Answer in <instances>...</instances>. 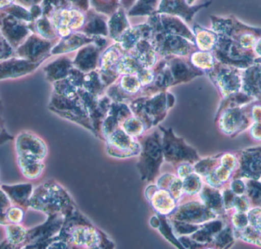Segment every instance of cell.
<instances>
[{
	"instance_id": "12",
	"label": "cell",
	"mask_w": 261,
	"mask_h": 249,
	"mask_svg": "<svg viewBox=\"0 0 261 249\" xmlns=\"http://www.w3.org/2000/svg\"><path fill=\"white\" fill-rule=\"evenodd\" d=\"M1 184H2L1 183H0V186H1Z\"/></svg>"
},
{
	"instance_id": "7",
	"label": "cell",
	"mask_w": 261,
	"mask_h": 249,
	"mask_svg": "<svg viewBox=\"0 0 261 249\" xmlns=\"http://www.w3.org/2000/svg\"><path fill=\"white\" fill-rule=\"evenodd\" d=\"M12 204V201H10L9 196L0 187V209L5 212Z\"/></svg>"
},
{
	"instance_id": "3",
	"label": "cell",
	"mask_w": 261,
	"mask_h": 249,
	"mask_svg": "<svg viewBox=\"0 0 261 249\" xmlns=\"http://www.w3.org/2000/svg\"><path fill=\"white\" fill-rule=\"evenodd\" d=\"M0 187L9 196L12 204L22 207L25 210L29 209V201L34 191L33 184L30 183L1 184Z\"/></svg>"
},
{
	"instance_id": "11",
	"label": "cell",
	"mask_w": 261,
	"mask_h": 249,
	"mask_svg": "<svg viewBox=\"0 0 261 249\" xmlns=\"http://www.w3.org/2000/svg\"><path fill=\"white\" fill-rule=\"evenodd\" d=\"M1 212H4V211H3V210H2L1 209H0V213H1Z\"/></svg>"
},
{
	"instance_id": "2",
	"label": "cell",
	"mask_w": 261,
	"mask_h": 249,
	"mask_svg": "<svg viewBox=\"0 0 261 249\" xmlns=\"http://www.w3.org/2000/svg\"><path fill=\"white\" fill-rule=\"evenodd\" d=\"M16 155L29 157L44 161L47 156L45 143L37 135L29 132H23L17 136L15 141Z\"/></svg>"
},
{
	"instance_id": "5",
	"label": "cell",
	"mask_w": 261,
	"mask_h": 249,
	"mask_svg": "<svg viewBox=\"0 0 261 249\" xmlns=\"http://www.w3.org/2000/svg\"><path fill=\"white\" fill-rule=\"evenodd\" d=\"M6 239L12 248H21L27 238L28 230L21 224L9 223L4 226Z\"/></svg>"
},
{
	"instance_id": "4",
	"label": "cell",
	"mask_w": 261,
	"mask_h": 249,
	"mask_svg": "<svg viewBox=\"0 0 261 249\" xmlns=\"http://www.w3.org/2000/svg\"><path fill=\"white\" fill-rule=\"evenodd\" d=\"M16 159L20 172L26 179L35 181L42 175L44 169L43 161L19 155H16Z\"/></svg>"
},
{
	"instance_id": "6",
	"label": "cell",
	"mask_w": 261,
	"mask_h": 249,
	"mask_svg": "<svg viewBox=\"0 0 261 249\" xmlns=\"http://www.w3.org/2000/svg\"><path fill=\"white\" fill-rule=\"evenodd\" d=\"M26 210L22 207L12 204L7 210L5 211L6 220L9 223L21 224L24 220V214Z\"/></svg>"
},
{
	"instance_id": "9",
	"label": "cell",
	"mask_w": 261,
	"mask_h": 249,
	"mask_svg": "<svg viewBox=\"0 0 261 249\" xmlns=\"http://www.w3.org/2000/svg\"><path fill=\"white\" fill-rule=\"evenodd\" d=\"M7 224H9V222L6 220L5 212H1V213H0V226L4 227L5 225H7Z\"/></svg>"
},
{
	"instance_id": "8",
	"label": "cell",
	"mask_w": 261,
	"mask_h": 249,
	"mask_svg": "<svg viewBox=\"0 0 261 249\" xmlns=\"http://www.w3.org/2000/svg\"><path fill=\"white\" fill-rule=\"evenodd\" d=\"M13 139L14 137H12V135H9V134L6 132L4 127H3V122L0 120V145L7 142V141H10V140Z\"/></svg>"
},
{
	"instance_id": "10",
	"label": "cell",
	"mask_w": 261,
	"mask_h": 249,
	"mask_svg": "<svg viewBox=\"0 0 261 249\" xmlns=\"http://www.w3.org/2000/svg\"><path fill=\"white\" fill-rule=\"evenodd\" d=\"M1 110H2V105H1V103H0V112H1Z\"/></svg>"
},
{
	"instance_id": "1",
	"label": "cell",
	"mask_w": 261,
	"mask_h": 249,
	"mask_svg": "<svg viewBox=\"0 0 261 249\" xmlns=\"http://www.w3.org/2000/svg\"><path fill=\"white\" fill-rule=\"evenodd\" d=\"M67 204L68 197L64 190L55 181H49L34 189L29 208L51 216L64 213Z\"/></svg>"
}]
</instances>
